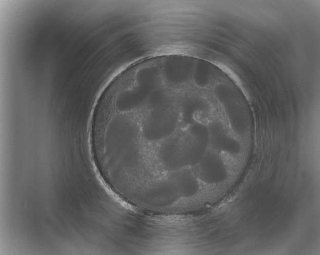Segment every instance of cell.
<instances>
[{"label":"cell","instance_id":"cell-1","mask_svg":"<svg viewBox=\"0 0 320 255\" xmlns=\"http://www.w3.org/2000/svg\"><path fill=\"white\" fill-rule=\"evenodd\" d=\"M159 83L139 107H146L140 133L149 143L161 142L177 132L180 109L171 93Z\"/></svg>","mask_w":320,"mask_h":255},{"label":"cell","instance_id":"cell-2","mask_svg":"<svg viewBox=\"0 0 320 255\" xmlns=\"http://www.w3.org/2000/svg\"><path fill=\"white\" fill-rule=\"evenodd\" d=\"M216 93L219 99L224 106L233 131L238 135H245L249 129L250 118L237 95L226 86H219Z\"/></svg>","mask_w":320,"mask_h":255},{"label":"cell","instance_id":"cell-3","mask_svg":"<svg viewBox=\"0 0 320 255\" xmlns=\"http://www.w3.org/2000/svg\"><path fill=\"white\" fill-rule=\"evenodd\" d=\"M187 146L189 166H196L207 151L209 144L208 126L196 120L183 131Z\"/></svg>","mask_w":320,"mask_h":255},{"label":"cell","instance_id":"cell-4","mask_svg":"<svg viewBox=\"0 0 320 255\" xmlns=\"http://www.w3.org/2000/svg\"><path fill=\"white\" fill-rule=\"evenodd\" d=\"M196 166L197 178L205 183L219 184L227 178V170L223 159L212 151L207 150Z\"/></svg>","mask_w":320,"mask_h":255},{"label":"cell","instance_id":"cell-5","mask_svg":"<svg viewBox=\"0 0 320 255\" xmlns=\"http://www.w3.org/2000/svg\"><path fill=\"white\" fill-rule=\"evenodd\" d=\"M208 126L209 144L214 149L236 154L241 150L240 143L226 132L223 124L219 121H213Z\"/></svg>","mask_w":320,"mask_h":255},{"label":"cell","instance_id":"cell-6","mask_svg":"<svg viewBox=\"0 0 320 255\" xmlns=\"http://www.w3.org/2000/svg\"><path fill=\"white\" fill-rule=\"evenodd\" d=\"M202 100L196 96H186L181 100L179 106L180 123L185 128L197 120L196 115L204 109Z\"/></svg>","mask_w":320,"mask_h":255}]
</instances>
